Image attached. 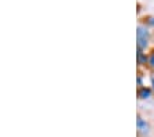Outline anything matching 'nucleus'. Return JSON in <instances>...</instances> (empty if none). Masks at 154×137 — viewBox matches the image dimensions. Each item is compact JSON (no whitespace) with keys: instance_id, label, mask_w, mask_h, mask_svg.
I'll return each instance as SVG.
<instances>
[{"instance_id":"f03ea898","label":"nucleus","mask_w":154,"mask_h":137,"mask_svg":"<svg viewBox=\"0 0 154 137\" xmlns=\"http://www.w3.org/2000/svg\"><path fill=\"white\" fill-rule=\"evenodd\" d=\"M138 129L142 132V133H147V130H149V126H147V123L142 119L140 116H138Z\"/></svg>"},{"instance_id":"423d86ee","label":"nucleus","mask_w":154,"mask_h":137,"mask_svg":"<svg viewBox=\"0 0 154 137\" xmlns=\"http://www.w3.org/2000/svg\"><path fill=\"white\" fill-rule=\"evenodd\" d=\"M151 82H153V86H154V78H153V80H151Z\"/></svg>"},{"instance_id":"20e7f679","label":"nucleus","mask_w":154,"mask_h":137,"mask_svg":"<svg viewBox=\"0 0 154 137\" xmlns=\"http://www.w3.org/2000/svg\"><path fill=\"white\" fill-rule=\"evenodd\" d=\"M150 64H151V65L154 67V54H153V56L150 57Z\"/></svg>"},{"instance_id":"7ed1b4c3","label":"nucleus","mask_w":154,"mask_h":137,"mask_svg":"<svg viewBox=\"0 0 154 137\" xmlns=\"http://www.w3.org/2000/svg\"><path fill=\"white\" fill-rule=\"evenodd\" d=\"M150 96V90L149 89H140L139 90V97L140 98H147Z\"/></svg>"},{"instance_id":"39448f33","label":"nucleus","mask_w":154,"mask_h":137,"mask_svg":"<svg viewBox=\"0 0 154 137\" xmlns=\"http://www.w3.org/2000/svg\"><path fill=\"white\" fill-rule=\"evenodd\" d=\"M150 22H151V24H153V25H154V18H151V20H150Z\"/></svg>"},{"instance_id":"f257e3e1","label":"nucleus","mask_w":154,"mask_h":137,"mask_svg":"<svg viewBox=\"0 0 154 137\" xmlns=\"http://www.w3.org/2000/svg\"><path fill=\"white\" fill-rule=\"evenodd\" d=\"M138 42H139V49L147 44V32L140 26L138 28Z\"/></svg>"}]
</instances>
